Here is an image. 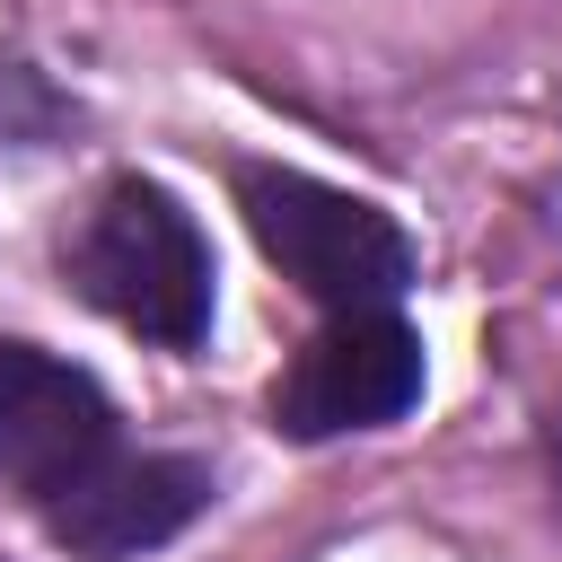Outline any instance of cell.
Here are the masks:
<instances>
[{"instance_id": "6da1fadb", "label": "cell", "mask_w": 562, "mask_h": 562, "mask_svg": "<svg viewBox=\"0 0 562 562\" xmlns=\"http://www.w3.org/2000/svg\"><path fill=\"white\" fill-rule=\"evenodd\" d=\"M61 281L158 351H202L211 334V237L158 176H105L79 202L61 228Z\"/></svg>"}, {"instance_id": "7a4b0ae2", "label": "cell", "mask_w": 562, "mask_h": 562, "mask_svg": "<svg viewBox=\"0 0 562 562\" xmlns=\"http://www.w3.org/2000/svg\"><path fill=\"white\" fill-rule=\"evenodd\" d=\"M237 211H246L255 246L281 263V281H299L325 316L395 307L413 290V237L378 202H360L307 167H237Z\"/></svg>"}, {"instance_id": "3957f363", "label": "cell", "mask_w": 562, "mask_h": 562, "mask_svg": "<svg viewBox=\"0 0 562 562\" xmlns=\"http://www.w3.org/2000/svg\"><path fill=\"white\" fill-rule=\"evenodd\" d=\"M422 404V334L395 307H351L325 316L272 378L263 413L281 439L316 448V439H351V430H386Z\"/></svg>"}, {"instance_id": "277c9868", "label": "cell", "mask_w": 562, "mask_h": 562, "mask_svg": "<svg viewBox=\"0 0 562 562\" xmlns=\"http://www.w3.org/2000/svg\"><path fill=\"white\" fill-rule=\"evenodd\" d=\"M123 448H132L123 413L79 360L0 334V483L26 492L35 518L70 501L79 483H97Z\"/></svg>"}, {"instance_id": "5b68a950", "label": "cell", "mask_w": 562, "mask_h": 562, "mask_svg": "<svg viewBox=\"0 0 562 562\" xmlns=\"http://www.w3.org/2000/svg\"><path fill=\"white\" fill-rule=\"evenodd\" d=\"M202 509H211V465H202V457L123 448L97 483H79L70 501L44 509V536H53L70 562H140V553L176 544Z\"/></svg>"}]
</instances>
